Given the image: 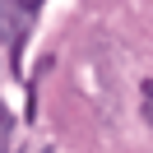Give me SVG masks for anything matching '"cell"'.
Here are the masks:
<instances>
[{
  "label": "cell",
  "instance_id": "7a4b0ae2",
  "mask_svg": "<svg viewBox=\"0 0 153 153\" xmlns=\"http://www.w3.org/2000/svg\"><path fill=\"white\" fill-rule=\"evenodd\" d=\"M144 116L153 121V79H144Z\"/></svg>",
  "mask_w": 153,
  "mask_h": 153
},
{
  "label": "cell",
  "instance_id": "3957f363",
  "mask_svg": "<svg viewBox=\"0 0 153 153\" xmlns=\"http://www.w3.org/2000/svg\"><path fill=\"white\" fill-rule=\"evenodd\" d=\"M23 5H28V10H42V0H23Z\"/></svg>",
  "mask_w": 153,
  "mask_h": 153
},
{
  "label": "cell",
  "instance_id": "6da1fadb",
  "mask_svg": "<svg viewBox=\"0 0 153 153\" xmlns=\"http://www.w3.org/2000/svg\"><path fill=\"white\" fill-rule=\"evenodd\" d=\"M33 14L37 10H28L23 0H0V37L10 47V65L14 70H19V60H23V37H28V28H33Z\"/></svg>",
  "mask_w": 153,
  "mask_h": 153
}]
</instances>
